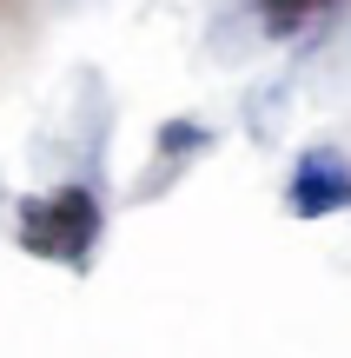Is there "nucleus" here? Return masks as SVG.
Returning <instances> with one entry per match:
<instances>
[{"label":"nucleus","instance_id":"nucleus-1","mask_svg":"<svg viewBox=\"0 0 351 358\" xmlns=\"http://www.w3.org/2000/svg\"><path fill=\"white\" fill-rule=\"evenodd\" d=\"M100 226L106 213L87 186H47L33 199H20V213H13L20 252L47 259V266H87V252L100 245Z\"/></svg>","mask_w":351,"mask_h":358},{"label":"nucleus","instance_id":"nucleus-2","mask_svg":"<svg viewBox=\"0 0 351 358\" xmlns=\"http://www.w3.org/2000/svg\"><path fill=\"white\" fill-rule=\"evenodd\" d=\"M285 206L299 219H331L351 206V159L338 146H312V153H299V166H292V186H285Z\"/></svg>","mask_w":351,"mask_h":358},{"label":"nucleus","instance_id":"nucleus-3","mask_svg":"<svg viewBox=\"0 0 351 358\" xmlns=\"http://www.w3.org/2000/svg\"><path fill=\"white\" fill-rule=\"evenodd\" d=\"M259 7V27L265 34H299V27H312V20H325L331 7H345V0H252Z\"/></svg>","mask_w":351,"mask_h":358},{"label":"nucleus","instance_id":"nucleus-4","mask_svg":"<svg viewBox=\"0 0 351 358\" xmlns=\"http://www.w3.org/2000/svg\"><path fill=\"white\" fill-rule=\"evenodd\" d=\"M199 146H206L199 127H166V133H159V153H199Z\"/></svg>","mask_w":351,"mask_h":358}]
</instances>
